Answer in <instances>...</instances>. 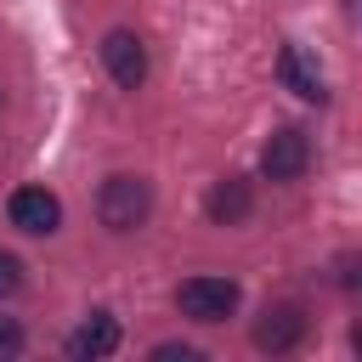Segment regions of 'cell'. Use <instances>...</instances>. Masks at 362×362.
I'll return each instance as SVG.
<instances>
[{
  "label": "cell",
  "instance_id": "13",
  "mask_svg": "<svg viewBox=\"0 0 362 362\" xmlns=\"http://www.w3.org/2000/svg\"><path fill=\"white\" fill-rule=\"evenodd\" d=\"M345 6H356V0H345Z\"/></svg>",
  "mask_w": 362,
  "mask_h": 362
},
{
  "label": "cell",
  "instance_id": "4",
  "mask_svg": "<svg viewBox=\"0 0 362 362\" xmlns=\"http://www.w3.org/2000/svg\"><path fill=\"white\" fill-rule=\"evenodd\" d=\"M6 215H11L17 232H28V238H51V232L62 226V198L45 192V187H17V192L6 198Z\"/></svg>",
  "mask_w": 362,
  "mask_h": 362
},
{
  "label": "cell",
  "instance_id": "2",
  "mask_svg": "<svg viewBox=\"0 0 362 362\" xmlns=\"http://www.w3.org/2000/svg\"><path fill=\"white\" fill-rule=\"evenodd\" d=\"M175 305H181V317H192V322H226V317L238 311V283L198 272V277H187V283L175 288Z\"/></svg>",
  "mask_w": 362,
  "mask_h": 362
},
{
  "label": "cell",
  "instance_id": "1",
  "mask_svg": "<svg viewBox=\"0 0 362 362\" xmlns=\"http://www.w3.org/2000/svg\"><path fill=\"white\" fill-rule=\"evenodd\" d=\"M153 215V187H147V175H107L102 181V192H96V221L107 226V232H136L141 221Z\"/></svg>",
  "mask_w": 362,
  "mask_h": 362
},
{
  "label": "cell",
  "instance_id": "5",
  "mask_svg": "<svg viewBox=\"0 0 362 362\" xmlns=\"http://www.w3.org/2000/svg\"><path fill=\"white\" fill-rule=\"evenodd\" d=\"M102 68L113 74L119 90H141V79H147V45L130 28H107L102 34Z\"/></svg>",
  "mask_w": 362,
  "mask_h": 362
},
{
  "label": "cell",
  "instance_id": "8",
  "mask_svg": "<svg viewBox=\"0 0 362 362\" xmlns=\"http://www.w3.org/2000/svg\"><path fill=\"white\" fill-rule=\"evenodd\" d=\"M277 74H283V85H288L300 102H328V79H322V68H317V57H311V51H300V45H283V57H277Z\"/></svg>",
  "mask_w": 362,
  "mask_h": 362
},
{
  "label": "cell",
  "instance_id": "11",
  "mask_svg": "<svg viewBox=\"0 0 362 362\" xmlns=\"http://www.w3.org/2000/svg\"><path fill=\"white\" fill-rule=\"evenodd\" d=\"M23 351V322L17 317H0V362H11Z\"/></svg>",
  "mask_w": 362,
  "mask_h": 362
},
{
  "label": "cell",
  "instance_id": "6",
  "mask_svg": "<svg viewBox=\"0 0 362 362\" xmlns=\"http://www.w3.org/2000/svg\"><path fill=\"white\" fill-rule=\"evenodd\" d=\"M305 328H311V322H305V311L283 300V305H266V311L255 317V345L277 356V351H294V345L305 339Z\"/></svg>",
  "mask_w": 362,
  "mask_h": 362
},
{
  "label": "cell",
  "instance_id": "9",
  "mask_svg": "<svg viewBox=\"0 0 362 362\" xmlns=\"http://www.w3.org/2000/svg\"><path fill=\"white\" fill-rule=\"evenodd\" d=\"M119 351V322L113 311H90L74 334H68V356L74 362H96V356H113Z\"/></svg>",
  "mask_w": 362,
  "mask_h": 362
},
{
  "label": "cell",
  "instance_id": "10",
  "mask_svg": "<svg viewBox=\"0 0 362 362\" xmlns=\"http://www.w3.org/2000/svg\"><path fill=\"white\" fill-rule=\"evenodd\" d=\"M17 288H23V260H17L11 249H0V300L17 294Z\"/></svg>",
  "mask_w": 362,
  "mask_h": 362
},
{
  "label": "cell",
  "instance_id": "3",
  "mask_svg": "<svg viewBox=\"0 0 362 362\" xmlns=\"http://www.w3.org/2000/svg\"><path fill=\"white\" fill-rule=\"evenodd\" d=\"M305 164H311V136L294 130V124H277L260 147V175L266 181H300Z\"/></svg>",
  "mask_w": 362,
  "mask_h": 362
},
{
  "label": "cell",
  "instance_id": "12",
  "mask_svg": "<svg viewBox=\"0 0 362 362\" xmlns=\"http://www.w3.org/2000/svg\"><path fill=\"white\" fill-rule=\"evenodd\" d=\"M153 356H158V362H175V356H181V362H192V356H198V351H192V345H158V351H153Z\"/></svg>",
  "mask_w": 362,
  "mask_h": 362
},
{
  "label": "cell",
  "instance_id": "7",
  "mask_svg": "<svg viewBox=\"0 0 362 362\" xmlns=\"http://www.w3.org/2000/svg\"><path fill=\"white\" fill-rule=\"evenodd\" d=\"M204 215H209L215 226H243V221L255 215V187H249L243 175H221V181L204 192Z\"/></svg>",
  "mask_w": 362,
  "mask_h": 362
}]
</instances>
